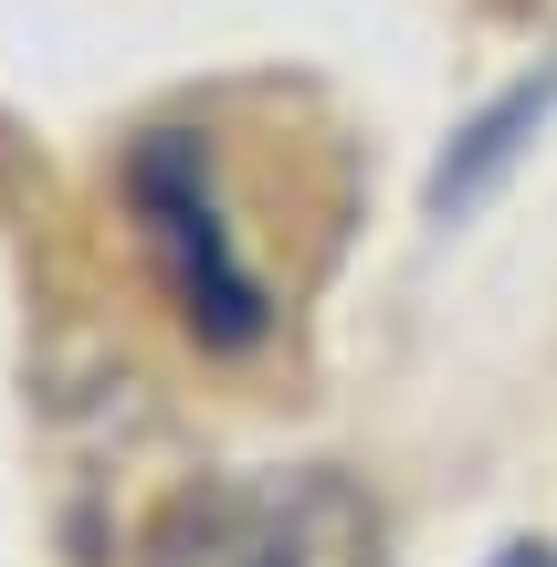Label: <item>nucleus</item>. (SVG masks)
I'll use <instances>...</instances> for the list:
<instances>
[{
	"label": "nucleus",
	"mask_w": 557,
	"mask_h": 567,
	"mask_svg": "<svg viewBox=\"0 0 557 567\" xmlns=\"http://www.w3.org/2000/svg\"><path fill=\"white\" fill-rule=\"evenodd\" d=\"M147 567H379V526L337 473H221L158 515Z\"/></svg>",
	"instance_id": "nucleus-1"
},
{
	"label": "nucleus",
	"mask_w": 557,
	"mask_h": 567,
	"mask_svg": "<svg viewBox=\"0 0 557 567\" xmlns=\"http://www.w3.org/2000/svg\"><path fill=\"white\" fill-rule=\"evenodd\" d=\"M516 567H547V557H537V547H516Z\"/></svg>",
	"instance_id": "nucleus-4"
},
{
	"label": "nucleus",
	"mask_w": 557,
	"mask_h": 567,
	"mask_svg": "<svg viewBox=\"0 0 557 567\" xmlns=\"http://www.w3.org/2000/svg\"><path fill=\"white\" fill-rule=\"evenodd\" d=\"M547 95H557V84H516V95H505L495 116H474V137H463L453 158H442V179H432V210H463V200H484V179H495V168L526 147V126L547 116Z\"/></svg>",
	"instance_id": "nucleus-3"
},
{
	"label": "nucleus",
	"mask_w": 557,
	"mask_h": 567,
	"mask_svg": "<svg viewBox=\"0 0 557 567\" xmlns=\"http://www.w3.org/2000/svg\"><path fill=\"white\" fill-rule=\"evenodd\" d=\"M126 189H137V221H147V243H158L168 284H179L189 326H200L210 347H243L252 326H264V295H252V274H243V264H231V231H221V200H210L200 147H179V137L137 147Z\"/></svg>",
	"instance_id": "nucleus-2"
}]
</instances>
